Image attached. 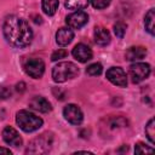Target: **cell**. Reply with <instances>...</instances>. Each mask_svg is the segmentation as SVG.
I'll use <instances>...</instances> for the list:
<instances>
[{
	"instance_id": "obj_23",
	"label": "cell",
	"mask_w": 155,
	"mask_h": 155,
	"mask_svg": "<svg viewBox=\"0 0 155 155\" xmlns=\"http://www.w3.org/2000/svg\"><path fill=\"white\" fill-rule=\"evenodd\" d=\"M151 151H153V148L147 147L143 143H138L136 145V148H134V153L136 154H145V153H151Z\"/></svg>"
},
{
	"instance_id": "obj_7",
	"label": "cell",
	"mask_w": 155,
	"mask_h": 155,
	"mask_svg": "<svg viewBox=\"0 0 155 155\" xmlns=\"http://www.w3.org/2000/svg\"><path fill=\"white\" fill-rule=\"evenodd\" d=\"M63 115L68 122L71 125H80L84 120V114L81 109L75 104H68L63 109Z\"/></svg>"
},
{
	"instance_id": "obj_13",
	"label": "cell",
	"mask_w": 155,
	"mask_h": 155,
	"mask_svg": "<svg viewBox=\"0 0 155 155\" xmlns=\"http://www.w3.org/2000/svg\"><path fill=\"white\" fill-rule=\"evenodd\" d=\"M74 39V33L70 28H61L56 33V41L61 46L69 45Z\"/></svg>"
},
{
	"instance_id": "obj_16",
	"label": "cell",
	"mask_w": 155,
	"mask_h": 155,
	"mask_svg": "<svg viewBox=\"0 0 155 155\" xmlns=\"http://www.w3.org/2000/svg\"><path fill=\"white\" fill-rule=\"evenodd\" d=\"M58 0H42V10L47 16H53L58 8Z\"/></svg>"
},
{
	"instance_id": "obj_17",
	"label": "cell",
	"mask_w": 155,
	"mask_h": 155,
	"mask_svg": "<svg viewBox=\"0 0 155 155\" xmlns=\"http://www.w3.org/2000/svg\"><path fill=\"white\" fill-rule=\"evenodd\" d=\"M154 19H155V10L150 8L148 11V13L145 15V18H144L145 29L150 35H154Z\"/></svg>"
},
{
	"instance_id": "obj_26",
	"label": "cell",
	"mask_w": 155,
	"mask_h": 155,
	"mask_svg": "<svg viewBox=\"0 0 155 155\" xmlns=\"http://www.w3.org/2000/svg\"><path fill=\"white\" fill-rule=\"evenodd\" d=\"M0 154H11V150L6 148H0Z\"/></svg>"
},
{
	"instance_id": "obj_18",
	"label": "cell",
	"mask_w": 155,
	"mask_h": 155,
	"mask_svg": "<svg viewBox=\"0 0 155 155\" xmlns=\"http://www.w3.org/2000/svg\"><path fill=\"white\" fill-rule=\"evenodd\" d=\"M90 0H67L65 7L68 10H82L88 5Z\"/></svg>"
},
{
	"instance_id": "obj_1",
	"label": "cell",
	"mask_w": 155,
	"mask_h": 155,
	"mask_svg": "<svg viewBox=\"0 0 155 155\" xmlns=\"http://www.w3.org/2000/svg\"><path fill=\"white\" fill-rule=\"evenodd\" d=\"M2 31L6 41L17 48L27 47L33 40V31L28 22L17 16H10L5 19Z\"/></svg>"
},
{
	"instance_id": "obj_2",
	"label": "cell",
	"mask_w": 155,
	"mask_h": 155,
	"mask_svg": "<svg viewBox=\"0 0 155 155\" xmlns=\"http://www.w3.org/2000/svg\"><path fill=\"white\" fill-rule=\"evenodd\" d=\"M16 122L24 132H34L42 126V119L28 110H19L16 114Z\"/></svg>"
},
{
	"instance_id": "obj_19",
	"label": "cell",
	"mask_w": 155,
	"mask_h": 155,
	"mask_svg": "<svg viewBox=\"0 0 155 155\" xmlns=\"http://www.w3.org/2000/svg\"><path fill=\"white\" fill-rule=\"evenodd\" d=\"M145 134L148 136L149 140L151 143H155V120L150 119L149 122L145 126Z\"/></svg>"
},
{
	"instance_id": "obj_25",
	"label": "cell",
	"mask_w": 155,
	"mask_h": 155,
	"mask_svg": "<svg viewBox=\"0 0 155 155\" xmlns=\"http://www.w3.org/2000/svg\"><path fill=\"white\" fill-rule=\"evenodd\" d=\"M10 96H11V90L5 86H0V99H6Z\"/></svg>"
},
{
	"instance_id": "obj_3",
	"label": "cell",
	"mask_w": 155,
	"mask_h": 155,
	"mask_svg": "<svg viewBox=\"0 0 155 155\" xmlns=\"http://www.w3.org/2000/svg\"><path fill=\"white\" fill-rule=\"evenodd\" d=\"M79 68L71 62H61L52 69V78L56 82H64L67 80L76 78Z\"/></svg>"
},
{
	"instance_id": "obj_14",
	"label": "cell",
	"mask_w": 155,
	"mask_h": 155,
	"mask_svg": "<svg viewBox=\"0 0 155 155\" xmlns=\"http://www.w3.org/2000/svg\"><path fill=\"white\" fill-rule=\"evenodd\" d=\"M147 54V48L145 47H142V46H132L130 47L126 53H125V57L127 61H131V62H136V61H140L145 57Z\"/></svg>"
},
{
	"instance_id": "obj_11",
	"label": "cell",
	"mask_w": 155,
	"mask_h": 155,
	"mask_svg": "<svg viewBox=\"0 0 155 155\" xmlns=\"http://www.w3.org/2000/svg\"><path fill=\"white\" fill-rule=\"evenodd\" d=\"M73 56L75 59H78L81 63H85L87 61H90L92 58V50L85 45V44H78L74 48H73Z\"/></svg>"
},
{
	"instance_id": "obj_5",
	"label": "cell",
	"mask_w": 155,
	"mask_h": 155,
	"mask_svg": "<svg viewBox=\"0 0 155 155\" xmlns=\"http://www.w3.org/2000/svg\"><path fill=\"white\" fill-rule=\"evenodd\" d=\"M150 74V65L147 63H134L128 69V75L132 82L138 84L145 80Z\"/></svg>"
},
{
	"instance_id": "obj_21",
	"label": "cell",
	"mask_w": 155,
	"mask_h": 155,
	"mask_svg": "<svg viewBox=\"0 0 155 155\" xmlns=\"http://www.w3.org/2000/svg\"><path fill=\"white\" fill-rule=\"evenodd\" d=\"M126 24L125 23H122V22H117L115 25H114V33H115V35L117 36V38H124V35H125V33H126Z\"/></svg>"
},
{
	"instance_id": "obj_8",
	"label": "cell",
	"mask_w": 155,
	"mask_h": 155,
	"mask_svg": "<svg viewBox=\"0 0 155 155\" xmlns=\"http://www.w3.org/2000/svg\"><path fill=\"white\" fill-rule=\"evenodd\" d=\"M107 79L116 86H120V87H126L127 86L126 73L119 67H113V68L108 69L107 70Z\"/></svg>"
},
{
	"instance_id": "obj_15",
	"label": "cell",
	"mask_w": 155,
	"mask_h": 155,
	"mask_svg": "<svg viewBox=\"0 0 155 155\" xmlns=\"http://www.w3.org/2000/svg\"><path fill=\"white\" fill-rule=\"evenodd\" d=\"M94 41L99 46H105L110 42V34L103 27H96L94 29Z\"/></svg>"
},
{
	"instance_id": "obj_12",
	"label": "cell",
	"mask_w": 155,
	"mask_h": 155,
	"mask_svg": "<svg viewBox=\"0 0 155 155\" xmlns=\"http://www.w3.org/2000/svg\"><path fill=\"white\" fill-rule=\"evenodd\" d=\"M29 107L33 108V109L36 110V111H40V113H48V111L52 110L51 103H50L46 98H44V97H41V96H35V97H33V98L30 99V102H29Z\"/></svg>"
},
{
	"instance_id": "obj_9",
	"label": "cell",
	"mask_w": 155,
	"mask_h": 155,
	"mask_svg": "<svg viewBox=\"0 0 155 155\" xmlns=\"http://www.w3.org/2000/svg\"><path fill=\"white\" fill-rule=\"evenodd\" d=\"M65 22L69 28L80 29L88 22V15L84 11H76V12H73L69 16H67Z\"/></svg>"
},
{
	"instance_id": "obj_24",
	"label": "cell",
	"mask_w": 155,
	"mask_h": 155,
	"mask_svg": "<svg viewBox=\"0 0 155 155\" xmlns=\"http://www.w3.org/2000/svg\"><path fill=\"white\" fill-rule=\"evenodd\" d=\"M90 1H91L92 6H93L94 8L101 10V8H105V7L110 4L111 0H90Z\"/></svg>"
},
{
	"instance_id": "obj_22",
	"label": "cell",
	"mask_w": 155,
	"mask_h": 155,
	"mask_svg": "<svg viewBox=\"0 0 155 155\" xmlns=\"http://www.w3.org/2000/svg\"><path fill=\"white\" fill-rule=\"evenodd\" d=\"M68 56V51H65L64 48H58L57 51H54L51 56V59L52 61H58V59H62V58H65Z\"/></svg>"
},
{
	"instance_id": "obj_6",
	"label": "cell",
	"mask_w": 155,
	"mask_h": 155,
	"mask_svg": "<svg viewBox=\"0 0 155 155\" xmlns=\"http://www.w3.org/2000/svg\"><path fill=\"white\" fill-rule=\"evenodd\" d=\"M25 73L33 79H40L45 71V63L40 58H30L24 63Z\"/></svg>"
},
{
	"instance_id": "obj_20",
	"label": "cell",
	"mask_w": 155,
	"mask_h": 155,
	"mask_svg": "<svg viewBox=\"0 0 155 155\" xmlns=\"http://www.w3.org/2000/svg\"><path fill=\"white\" fill-rule=\"evenodd\" d=\"M102 70H103L102 64H99V63H93V64H91V65L87 67L86 73H87L88 75H91V76H97V75H101V74H102Z\"/></svg>"
},
{
	"instance_id": "obj_4",
	"label": "cell",
	"mask_w": 155,
	"mask_h": 155,
	"mask_svg": "<svg viewBox=\"0 0 155 155\" xmlns=\"http://www.w3.org/2000/svg\"><path fill=\"white\" fill-rule=\"evenodd\" d=\"M52 144V137L47 133H44L41 136H39L38 138H35L28 147L27 153H31V154H41V153H47L51 148Z\"/></svg>"
},
{
	"instance_id": "obj_10",
	"label": "cell",
	"mask_w": 155,
	"mask_h": 155,
	"mask_svg": "<svg viewBox=\"0 0 155 155\" xmlns=\"http://www.w3.org/2000/svg\"><path fill=\"white\" fill-rule=\"evenodd\" d=\"M2 138L4 140L12 147H21L22 145V138L19 136V133L11 126H6L2 131Z\"/></svg>"
}]
</instances>
